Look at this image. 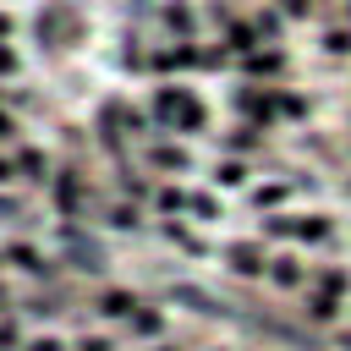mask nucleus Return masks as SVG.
<instances>
[{"mask_svg":"<svg viewBox=\"0 0 351 351\" xmlns=\"http://www.w3.org/2000/svg\"><path fill=\"white\" fill-rule=\"evenodd\" d=\"M230 263H236V274H263V247L241 241V247H230Z\"/></svg>","mask_w":351,"mask_h":351,"instance_id":"1","label":"nucleus"},{"mask_svg":"<svg viewBox=\"0 0 351 351\" xmlns=\"http://www.w3.org/2000/svg\"><path fill=\"white\" fill-rule=\"evenodd\" d=\"M99 307H104V313H132L137 302H132V296H121V291H104V296H99Z\"/></svg>","mask_w":351,"mask_h":351,"instance_id":"2","label":"nucleus"},{"mask_svg":"<svg viewBox=\"0 0 351 351\" xmlns=\"http://www.w3.org/2000/svg\"><path fill=\"white\" fill-rule=\"evenodd\" d=\"M329 55H351V33H346V27L329 33Z\"/></svg>","mask_w":351,"mask_h":351,"instance_id":"3","label":"nucleus"},{"mask_svg":"<svg viewBox=\"0 0 351 351\" xmlns=\"http://www.w3.org/2000/svg\"><path fill=\"white\" fill-rule=\"evenodd\" d=\"M214 181H225V186H236V181H241V165H219V170H214Z\"/></svg>","mask_w":351,"mask_h":351,"instance_id":"4","label":"nucleus"},{"mask_svg":"<svg viewBox=\"0 0 351 351\" xmlns=\"http://www.w3.org/2000/svg\"><path fill=\"white\" fill-rule=\"evenodd\" d=\"M77 351H110V340H82Z\"/></svg>","mask_w":351,"mask_h":351,"instance_id":"5","label":"nucleus"},{"mask_svg":"<svg viewBox=\"0 0 351 351\" xmlns=\"http://www.w3.org/2000/svg\"><path fill=\"white\" fill-rule=\"evenodd\" d=\"M27 351H60V340H33Z\"/></svg>","mask_w":351,"mask_h":351,"instance_id":"6","label":"nucleus"},{"mask_svg":"<svg viewBox=\"0 0 351 351\" xmlns=\"http://www.w3.org/2000/svg\"><path fill=\"white\" fill-rule=\"evenodd\" d=\"M0 71H11V55H5V49H0Z\"/></svg>","mask_w":351,"mask_h":351,"instance_id":"7","label":"nucleus"},{"mask_svg":"<svg viewBox=\"0 0 351 351\" xmlns=\"http://www.w3.org/2000/svg\"><path fill=\"white\" fill-rule=\"evenodd\" d=\"M5 27H11V22H5V16H0V38H5Z\"/></svg>","mask_w":351,"mask_h":351,"instance_id":"8","label":"nucleus"},{"mask_svg":"<svg viewBox=\"0 0 351 351\" xmlns=\"http://www.w3.org/2000/svg\"><path fill=\"white\" fill-rule=\"evenodd\" d=\"M340 346H346V351H351V335H340Z\"/></svg>","mask_w":351,"mask_h":351,"instance_id":"9","label":"nucleus"}]
</instances>
